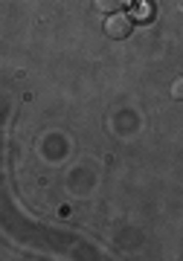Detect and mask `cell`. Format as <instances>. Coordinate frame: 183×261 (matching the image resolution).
I'll return each instance as SVG.
<instances>
[{
	"label": "cell",
	"instance_id": "1",
	"mask_svg": "<svg viewBox=\"0 0 183 261\" xmlns=\"http://www.w3.org/2000/svg\"><path fill=\"white\" fill-rule=\"evenodd\" d=\"M131 29H134V20H131L125 12H113V15H108V20H105L108 38H125Z\"/></svg>",
	"mask_w": 183,
	"mask_h": 261
},
{
	"label": "cell",
	"instance_id": "2",
	"mask_svg": "<svg viewBox=\"0 0 183 261\" xmlns=\"http://www.w3.org/2000/svg\"><path fill=\"white\" fill-rule=\"evenodd\" d=\"M128 6H131V0H96V9L108 12V15H113V12H125Z\"/></svg>",
	"mask_w": 183,
	"mask_h": 261
},
{
	"label": "cell",
	"instance_id": "3",
	"mask_svg": "<svg viewBox=\"0 0 183 261\" xmlns=\"http://www.w3.org/2000/svg\"><path fill=\"white\" fill-rule=\"evenodd\" d=\"M172 96H174V99H180V96H183V79H177V82L172 84Z\"/></svg>",
	"mask_w": 183,
	"mask_h": 261
}]
</instances>
